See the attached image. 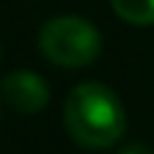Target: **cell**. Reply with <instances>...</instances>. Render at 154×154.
I'll use <instances>...</instances> for the list:
<instances>
[{"mask_svg":"<svg viewBox=\"0 0 154 154\" xmlns=\"http://www.w3.org/2000/svg\"><path fill=\"white\" fill-rule=\"evenodd\" d=\"M114 14L135 27L154 24V0H111Z\"/></svg>","mask_w":154,"mask_h":154,"instance_id":"4","label":"cell"},{"mask_svg":"<svg viewBox=\"0 0 154 154\" xmlns=\"http://www.w3.org/2000/svg\"><path fill=\"white\" fill-rule=\"evenodd\" d=\"M0 97L19 114H38L49 106V84L35 70H11L0 81Z\"/></svg>","mask_w":154,"mask_h":154,"instance_id":"3","label":"cell"},{"mask_svg":"<svg viewBox=\"0 0 154 154\" xmlns=\"http://www.w3.org/2000/svg\"><path fill=\"white\" fill-rule=\"evenodd\" d=\"M119 154H154V149L143 146V143H130V146H125Z\"/></svg>","mask_w":154,"mask_h":154,"instance_id":"5","label":"cell"},{"mask_svg":"<svg viewBox=\"0 0 154 154\" xmlns=\"http://www.w3.org/2000/svg\"><path fill=\"white\" fill-rule=\"evenodd\" d=\"M68 135L84 149H108L127 130V114L116 92L97 81L70 89L62 111Z\"/></svg>","mask_w":154,"mask_h":154,"instance_id":"1","label":"cell"},{"mask_svg":"<svg viewBox=\"0 0 154 154\" xmlns=\"http://www.w3.org/2000/svg\"><path fill=\"white\" fill-rule=\"evenodd\" d=\"M41 54L60 68H87L100 57L103 38L97 27L81 16H54L38 32Z\"/></svg>","mask_w":154,"mask_h":154,"instance_id":"2","label":"cell"}]
</instances>
